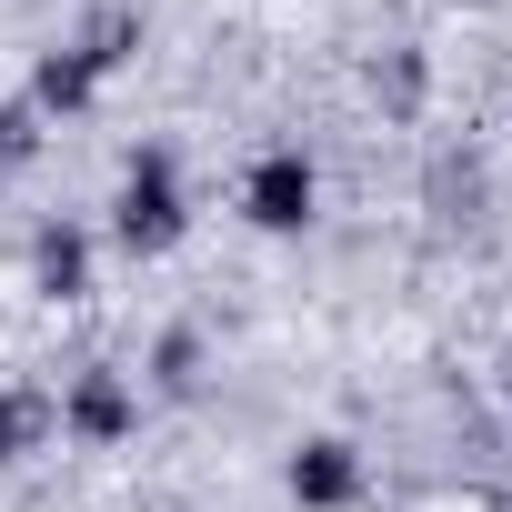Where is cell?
Segmentation results:
<instances>
[{
	"instance_id": "6da1fadb",
	"label": "cell",
	"mask_w": 512,
	"mask_h": 512,
	"mask_svg": "<svg viewBox=\"0 0 512 512\" xmlns=\"http://www.w3.org/2000/svg\"><path fill=\"white\" fill-rule=\"evenodd\" d=\"M191 231V211H181V171H171V151H131V171H121V191H111V241L121 251H171Z\"/></svg>"
},
{
	"instance_id": "7a4b0ae2",
	"label": "cell",
	"mask_w": 512,
	"mask_h": 512,
	"mask_svg": "<svg viewBox=\"0 0 512 512\" xmlns=\"http://www.w3.org/2000/svg\"><path fill=\"white\" fill-rule=\"evenodd\" d=\"M241 211H251V231H312V211H322L312 151L302 141H272L262 161H251V181H241Z\"/></svg>"
},
{
	"instance_id": "3957f363",
	"label": "cell",
	"mask_w": 512,
	"mask_h": 512,
	"mask_svg": "<svg viewBox=\"0 0 512 512\" xmlns=\"http://www.w3.org/2000/svg\"><path fill=\"white\" fill-rule=\"evenodd\" d=\"M292 502H302V512H352V502H362V452H352L342 432H312V442L292 452Z\"/></svg>"
},
{
	"instance_id": "277c9868",
	"label": "cell",
	"mask_w": 512,
	"mask_h": 512,
	"mask_svg": "<svg viewBox=\"0 0 512 512\" xmlns=\"http://www.w3.org/2000/svg\"><path fill=\"white\" fill-rule=\"evenodd\" d=\"M51 412H61V432H81V442H121V432L141 422V392H131L121 372H81Z\"/></svg>"
},
{
	"instance_id": "5b68a950",
	"label": "cell",
	"mask_w": 512,
	"mask_h": 512,
	"mask_svg": "<svg viewBox=\"0 0 512 512\" xmlns=\"http://www.w3.org/2000/svg\"><path fill=\"white\" fill-rule=\"evenodd\" d=\"M31 282H41V302H81V292H91V231L51 221V231L31 241Z\"/></svg>"
},
{
	"instance_id": "8992f818",
	"label": "cell",
	"mask_w": 512,
	"mask_h": 512,
	"mask_svg": "<svg viewBox=\"0 0 512 512\" xmlns=\"http://www.w3.org/2000/svg\"><path fill=\"white\" fill-rule=\"evenodd\" d=\"M51 422H61V412H51L41 392H11V382H0V472H11V462H31V452L51 442Z\"/></svg>"
},
{
	"instance_id": "52a82bcc",
	"label": "cell",
	"mask_w": 512,
	"mask_h": 512,
	"mask_svg": "<svg viewBox=\"0 0 512 512\" xmlns=\"http://www.w3.org/2000/svg\"><path fill=\"white\" fill-rule=\"evenodd\" d=\"M91 101H101V71L81 51H51L41 81H31V111H91Z\"/></svg>"
},
{
	"instance_id": "ba28073f",
	"label": "cell",
	"mask_w": 512,
	"mask_h": 512,
	"mask_svg": "<svg viewBox=\"0 0 512 512\" xmlns=\"http://www.w3.org/2000/svg\"><path fill=\"white\" fill-rule=\"evenodd\" d=\"M191 362H201V332H171V342H161V392H191V382H201Z\"/></svg>"
},
{
	"instance_id": "9c48e42d",
	"label": "cell",
	"mask_w": 512,
	"mask_h": 512,
	"mask_svg": "<svg viewBox=\"0 0 512 512\" xmlns=\"http://www.w3.org/2000/svg\"><path fill=\"white\" fill-rule=\"evenodd\" d=\"M31 121H41L31 101H11V111H0V161H31Z\"/></svg>"
},
{
	"instance_id": "30bf717a",
	"label": "cell",
	"mask_w": 512,
	"mask_h": 512,
	"mask_svg": "<svg viewBox=\"0 0 512 512\" xmlns=\"http://www.w3.org/2000/svg\"><path fill=\"white\" fill-rule=\"evenodd\" d=\"M502 392H512V362H502Z\"/></svg>"
}]
</instances>
